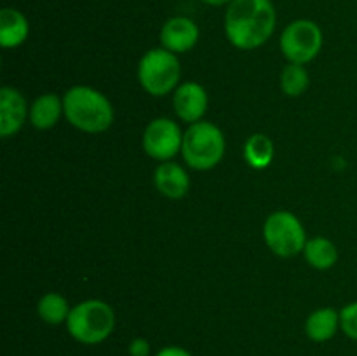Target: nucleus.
Instances as JSON below:
<instances>
[{"label": "nucleus", "mask_w": 357, "mask_h": 356, "mask_svg": "<svg viewBox=\"0 0 357 356\" xmlns=\"http://www.w3.org/2000/svg\"><path fill=\"white\" fill-rule=\"evenodd\" d=\"M30 117L26 100L17 89L3 86L0 89V136L10 138L16 135Z\"/></svg>", "instance_id": "9b49d317"}, {"label": "nucleus", "mask_w": 357, "mask_h": 356, "mask_svg": "<svg viewBox=\"0 0 357 356\" xmlns=\"http://www.w3.org/2000/svg\"><path fill=\"white\" fill-rule=\"evenodd\" d=\"M129 356H150L152 348H150V342L143 337L132 339L131 344L128 348Z\"/></svg>", "instance_id": "412c9836"}, {"label": "nucleus", "mask_w": 357, "mask_h": 356, "mask_svg": "<svg viewBox=\"0 0 357 356\" xmlns=\"http://www.w3.org/2000/svg\"><path fill=\"white\" fill-rule=\"evenodd\" d=\"M153 184L155 188L167 199H181L190 191V178L188 173L173 161L160 163L153 171Z\"/></svg>", "instance_id": "f8f14e48"}, {"label": "nucleus", "mask_w": 357, "mask_h": 356, "mask_svg": "<svg viewBox=\"0 0 357 356\" xmlns=\"http://www.w3.org/2000/svg\"><path fill=\"white\" fill-rule=\"evenodd\" d=\"M225 136L216 124L199 121L188 126L183 133L181 156L185 163L197 171H208L218 166L225 156Z\"/></svg>", "instance_id": "20e7f679"}, {"label": "nucleus", "mask_w": 357, "mask_h": 356, "mask_svg": "<svg viewBox=\"0 0 357 356\" xmlns=\"http://www.w3.org/2000/svg\"><path fill=\"white\" fill-rule=\"evenodd\" d=\"M70 311H72V307H70L68 300L56 292L45 293L37 302L38 318L47 325L66 323Z\"/></svg>", "instance_id": "a211bd4d"}, {"label": "nucleus", "mask_w": 357, "mask_h": 356, "mask_svg": "<svg viewBox=\"0 0 357 356\" xmlns=\"http://www.w3.org/2000/svg\"><path fill=\"white\" fill-rule=\"evenodd\" d=\"M340 328V311L335 307H321L310 313L305 321V334L312 342H328Z\"/></svg>", "instance_id": "4468645a"}, {"label": "nucleus", "mask_w": 357, "mask_h": 356, "mask_svg": "<svg viewBox=\"0 0 357 356\" xmlns=\"http://www.w3.org/2000/svg\"><path fill=\"white\" fill-rule=\"evenodd\" d=\"M244 161L253 170H265L274 161V142L264 133L251 135L244 143Z\"/></svg>", "instance_id": "f3484780"}, {"label": "nucleus", "mask_w": 357, "mask_h": 356, "mask_svg": "<svg viewBox=\"0 0 357 356\" xmlns=\"http://www.w3.org/2000/svg\"><path fill=\"white\" fill-rule=\"evenodd\" d=\"M303 257H305L307 264L312 265L314 269L326 271V269H331L337 264L338 250L331 239L316 236L307 241L305 248H303Z\"/></svg>", "instance_id": "dca6fc26"}, {"label": "nucleus", "mask_w": 357, "mask_h": 356, "mask_svg": "<svg viewBox=\"0 0 357 356\" xmlns=\"http://www.w3.org/2000/svg\"><path fill=\"white\" fill-rule=\"evenodd\" d=\"M204 3H208V6H213V7H220V6H229L232 0H202Z\"/></svg>", "instance_id": "5701e85b"}, {"label": "nucleus", "mask_w": 357, "mask_h": 356, "mask_svg": "<svg viewBox=\"0 0 357 356\" xmlns=\"http://www.w3.org/2000/svg\"><path fill=\"white\" fill-rule=\"evenodd\" d=\"M30 34V23L21 10L3 7L0 10V45L3 49L20 47Z\"/></svg>", "instance_id": "ddd939ff"}, {"label": "nucleus", "mask_w": 357, "mask_h": 356, "mask_svg": "<svg viewBox=\"0 0 357 356\" xmlns=\"http://www.w3.org/2000/svg\"><path fill=\"white\" fill-rule=\"evenodd\" d=\"M65 325L73 341L84 346H96L114 334L115 313L105 300L89 299L72 307Z\"/></svg>", "instance_id": "7ed1b4c3"}, {"label": "nucleus", "mask_w": 357, "mask_h": 356, "mask_svg": "<svg viewBox=\"0 0 357 356\" xmlns=\"http://www.w3.org/2000/svg\"><path fill=\"white\" fill-rule=\"evenodd\" d=\"M208 103L209 98L206 89L199 82H194V80L181 82L174 89V112L187 124H194V122L202 121L206 110H208Z\"/></svg>", "instance_id": "1a4fd4ad"}, {"label": "nucleus", "mask_w": 357, "mask_h": 356, "mask_svg": "<svg viewBox=\"0 0 357 356\" xmlns=\"http://www.w3.org/2000/svg\"><path fill=\"white\" fill-rule=\"evenodd\" d=\"M323 49V31L310 20H296L281 34V51L289 63L312 61Z\"/></svg>", "instance_id": "0eeeda50"}, {"label": "nucleus", "mask_w": 357, "mask_h": 356, "mask_svg": "<svg viewBox=\"0 0 357 356\" xmlns=\"http://www.w3.org/2000/svg\"><path fill=\"white\" fill-rule=\"evenodd\" d=\"M199 42V27L194 20L187 16L169 17L160 28V44L164 49L183 54L195 47Z\"/></svg>", "instance_id": "9d476101"}, {"label": "nucleus", "mask_w": 357, "mask_h": 356, "mask_svg": "<svg viewBox=\"0 0 357 356\" xmlns=\"http://www.w3.org/2000/svg\"><path fill=\"white\" fill-rule=\"evenodd\" d=\"M279 82H281L282 93L288 94V96L291 98H296L302 96V94L305 93L307 87H309L310 84V77L303 65H298V63H288V65L282 68Z\"/></svg>", "instance_id": "6ab92c4d"}, {"label": "nucleus", "mask_w": 357, "mask_h": 356, "mask_svg": "<svg viewBox=\"0 0 357 356\" xmlns=\"http://www.w3.org/2000/svg\"><path fill=\"white\" fill-rule=\"evenodd\" d=\"M265 244L278 257L289 258L303 253L307 244V232L298 216L291 212H274L264 223Z\"/></svg>", "instance_id": "423d86ee"}, {"label": "nucleus", "mask_w": 357, "mask_h": 356, "mask_svg": "<svg viewBox=\"0 0 357 356\" xmlns=\"http://www.w3.org/2000/svg\"><path fill=\"white\" fill-rule=\"evenodd\" d=\"M61 115H65L63 98L56 96L54 93L40 94L30 107V124L44 131L54 128Z\"/></svg>", "instance_id": "2eb2a0df"}, {"label": "nucleus", "mask_w": 357, "mask_h": 356, "mask_svg": "<svg viewBox=\"0 0 357 356\" xmlns=\"http://www.w3.org/2000/svg\"><path fill=\"white\" fill-rule=\"evenodd\" d=\"M340 330L357 342V300L340 309Z\"/></svg>", "instance_id": "aec40b11"}, {"label": "nucleus", "mask_w": 357, "mask_h": 356, "mask_svg": "<svg viewBox=\"0 0 357 356\" xmlns=\"http://www.w3.org/2000/svg\"><path fill=\"white\" fill-rule=\"evenodd\" d=\"M181 65L178 54L164 47L150 49L138 63V80L152 96H166L180 86Z\"/></svg>", "instance_id": "39448f33"}, {"label": "nucleus", "mask_w": 357, "mask_h": 356, "mask_svg": "<svg viewBox=\"0 0 357 356\" xmlns=\"http://www.w3.org/2000/svg\"><path fill=\"white\" fill-rule=\"evenodd\" d=\"M278 13L272 0H232L225 13V34L241 51L258 49L272 37Z\"/></svg>", "instance_id": "f257e3e1"}, {"label": "nucleus", "mask_w": 357, "mask_h": 356, "mask_svg": "<svg viewBox=\"0 0 357 356\" xmlns=\"http://www.w3.org/2000/svg\"><path fill=\"white\" fill-rule=\"evenodd\" d=\"M65 117L73 128L89 135L105 133L114 122V105L101 91L73 86L63 96Z\"/></svg>", "instance_id": "f03ea898"}, {"label": "nucleus", "mask_w": 357, "mask_h": 356, "mask_svg": "<svg viewBox=\"0 0 357 356\" xmlns=\"http://www.w3.org/2000/svg\"><path fill=\"white\" fill-rule=\"evenodd\" d=\"M183 145V133L178 122L167 117L153 119L143 133V150L152 159L166 163L171 161Z\"/></svg>", "instance_id": "6e6552de"}, {"label": "nucleus", "mask_w": 357, "mask_h": 356, "mask_svg": "<svg viewBox=\"0 0 357 356\" xmlns=\"http://www.w3.org/2000/svg\"><path fill=\"white\" fill-rule=\"evenodd\" d=\"M155 356H192V353L181 346H166V348L159 349Z\"/></svg>", "instance_id": "4be33fe9"}]
</instances>
